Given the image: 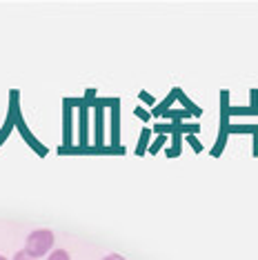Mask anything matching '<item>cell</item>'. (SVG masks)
<instances>
[{
  "mask_svg": "<svg viewBox=\"0 0 258 260\" xmlns=\"http://www.w3.org/2000/svg\"><path fill=\"white\" fill-rule=\"evenodd\" d=\"M11 260H36V258H31L25 249H20V251H16V253H14V258H11Z\"/></svg>",
  "mask_w": 258,
  "mask_h": 260,
  "instance_id": "3",
  "label": "cell"
},
{
  "mask_svg": "<svg viewBox=\"0 0 258 260\" xmlns=\"http://www.w3.org/2000/svg\"><path fill=\"white\" fill-rule=\"evenodd\" d=\"M103 260H125V258H122L120 253H107V256H105Z\"/></svg>",
  "mask_w": 258,
  "mask_h": 260,
  "instance_id": "4",
  "label": "cell"
},
{
  "mask_svg": "<svg viewBox=\"0 0 258 260\" xmlns=\"http://www.w3.org/2000/svg\"><path fill=\"white\" fill-rule=\"evenodd\" d=\"M0 260H9V258H7V256H3V253H0Z\"/></svg>",
  "mask_w": 258,
  "mask_h": 260,
  "instance_id": "6",
  "label": "cell"
},
{
  "mask_svg": "<svg viewBox=\"0 0 258 260\" xmlns=\"http://www.w3.org/2000/svg\"><path fill=\"white\" fill-rule=\"evenodd\" d=\"M136 114H138L140 118H147V120H149V114H145V111H143V109H138V111H136Z\"/></svg>",
  "mask_w": 258,
  "mask_h": 260,
  "instance_id": "5",
  "label": "cell"
},
{
  "mask_svg": "<svg viewBox=\"0 0 258 260\" xmlns=\"http://www.w3.org/2000/svg\"><path fill=\"white\" fill-rule=\"evenodd\" d=\"M47 260H72V253L67 249H62V247H56V249L47 256Z\"/></svg>",
  "mask_w": 258,
  "mask_h": 260,
  "instance_id": "2",
  "label": "cell"
},
{
  "mask_svg": "<svg viewBox=\"0 0 258 260\" xmlns=\"http://www.w3.org/2000/svg\"><path fill=\"white\" fill-rule=\"evenodd\" d=\"M54 245H56V236L51 229H34V232H29L22 249H25L31 258L40 260V258H47L56 249Z\"/></svg>",
  "mask_w": 258,
  "mask_h": 260,
  "instance_id": "1",
  "label": "cell"
}]
</instances>
